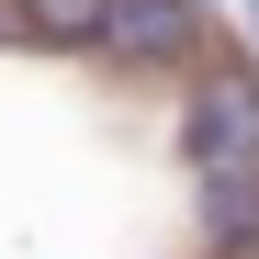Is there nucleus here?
Returning a JSON list of instances; mask_svg holds the SVG:
<instances>
[{"label": "nucleus", "instance_id": "nucleus-3", "mask_svg": "<svg viewBox=\"0 0 259 259\" xmlns=\"http://www.w3.org/2000/svg\"><path fill=\"white\" fill-rule=\"evenodd\" d=\"M203 226L226 248H259V169H203Z\"/></svg>", "mask_w": 259, "mask_h": 259}, {"label": "nucleus", "instance_id": "nucleus-1", "mask_svg": "<svg viewBox=\"0 0 259 259\" xmlns=\"http://www.w3.org/2000/svg\"><path fill=\"white\" fill-rule=\"evenodd\" d=\"M181 136H192L203 169H259V79L248 68H214L192 91V113H181Z\"/></svg>", "mask_w": 259, "mask_h": 259}, {"label": "nucleus", "instance_id": "nucleus-4", "mask_svg": "<svg viewBox=\"0 0 259 259\" xmlns=\"http://www.w3.org/2000/svg\"><path fill=\"white\" fill-rule=\"evenodd\" d=\"M102 12L113 0H23V34L34 46H102Z\"/></svg>", "mask_w": 259, "mask_h": 259}, {"label": "nucleus", "instance_id": "nucleus-2", "mask_svg": "<svg viewBox=\"0 0 259 259\" xmlns=\"http://www.w3.org/2000/svg\"><path fill=\"white\" fill-rule=\"evenodd\" d=\"M192 34H203V0H113V12H102V57H124V68H181Z\"/></svg>", "mask_w": 259, "mask_h": 259}, {"label": "nucleus", "instance_id": "nucleus-5", "mask_svg": "<svg viewBox=\"0 0 259 259\" xmlns=\"http://www.w3.org/2000/svg\"><path fill=\"white\" fill-rule=\"evenodd\" d=\"M248 23H259V0H248Z\"/></svg>", "mask_w": 259, "mask_h": 259}]
</instances>
